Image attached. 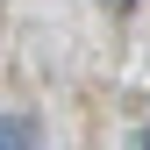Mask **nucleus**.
Returning a JSON list of instances; mask_svg holds the SVG:
<instances>
[{"label": "nucleus", "instance_id": "nucleus-1", "mask_svg": "<svg viewBox=\"0 0 150 150\" xmlns=\"http://www.w3.org/2000/svg\"><path fill=\"white\" fill-rule=\"evenodd\" d=\"M0 150H36V122L29 115H0Z\"/></svg>", "mask_w": 150, "mask_h": 150}, {"label": "nucleus", "instance_id": "nucleus-3", "mask_svg": "<svg viewBox=\"0 0 150 150\" xmlns=\"http://www.w3.org/2000/svg\"><path fill=\"white\" fill-rule=\"evenodd\" d=\"M115 7H129V0H115Z\"/></svg>", "mask_w": 150, "mask_h": 150}, {"label": "nucleus", "instance_id": "nucleus-2", "mask_svg": "<svg viewBox=\"0 0 150 150\" xmlns=\"http://www.w3.org/2000/svg\"><path fill=\"white\" fill-rule=\"evenodd\" d=\"M129 150H150V129H136V143H129Z\"/></svg>", "mask_w": 150, "mask_h": 150}]
</instances>
